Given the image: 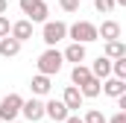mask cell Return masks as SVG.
Here are the masks:
<instances>
[{
	"label": "cell",
	"instance_id": "obj_1",
	"mask_svg": "<svg viewBox=\"0 0 126 123\" xmlns=\"http://www.w3.org/2000/svg\"><path fill=\"white\" fill-rule=\"evenodd\" d=\"M64 64V56L56 50V47H47L41 56H38V73H47V76H56Z\"/></svg>",
	"mask_w": 126,
	"mask_h": 123
},
{
	"label": "cell",
	"instance_id": "obj_2",
	"mask_svg": "<svg viewBox=\"0 0 126 123\" xmlns=\"http://www.w3.org/2000/svg\"><path fill=\"white\" fill-rule=\"evenodd\" d=\"M67 38V24L64 21H44V30H41V41L47 44V47H56L59 41Z\"/></svg>",
	"mask_w": 126,
	"mask_h": 123
},
{
	"label": "cell",
	"instance_id": "obj_3",
	"mask_svg": "<svg viewBox=\"0 0 126 123\" xmlns=\"http://www.w3.org/2000/svg\"><path fill=\"white\" fill-rule=\"evenodd\" d=\"M67 38L79 41V44H91V41H97V27L91 21H76L67 27Z\"/></svg>",
	"mask_w": 126,
	"mask_h": 123
},
{
	"label": "cell",
	"instance_id": "obj_4",
	"mask_svg": "<svg viewBox=\"0 0 126 123\" xmlns=\"http://www.w3.org/2000/svg\"><path fill=\"white\" fill-rule=\"evenodd\" d=\"M18 6H21V12L30 18L32 24H44L47 15H50V9H47L44 0H18Z\"/></svg>",
	"mask_w": 126,
	"mask_h": 123
},
{
	"label": "cell",
	"instance_id": "obj_5",
	"mask_svg": "<svg viewBox=\"0 0 126 123\" xmlns=\"http://www.w3.org/2000/svg\"><path fill=\"white\" fill-rule=\"evenodd\" d=\"M21 103H24V97L21 94H6L3 100H0V120H18V114H21Z\"/></svg>",
	"mask_w": 126,
	"mask_h": 123
},
{
	"label": "cell",
	"instance_id": "obj_6",
	"mask_svg": "<svg viewBox=\"0 0 126 123\" xmlns=\"http://www.w3.org/2000/svg\"><path fill=\"white\" fill-rule=\"evenodd\" d=\"M21 114H24L30 123H38L41 117H44V103L32 94V100H24V103H21Z\"/></svg>",
	"mask_w": 126,
	"mask_h": 123
},
{
	"label": "cell",
	"instance_id": "obj_7",
	"mask_svg": "<svg viewBox=\"0 0 126 123\" xmlns=\"http://www.w3.org/2000/svg\"><path fill=\"white\" fill-rule=\"evenodd\" d=\"M32 32H35V24H32L30 18H21V21H15V24L9 27V35H12V38H18L21 44H24V41H30Z\"/></svg>",
	"mask_w": 126,
	"mask_h": 123
},
{
	"label": "cell",
	"instance_id": "obj_8",
	"mask_svg": "<svg viewBox=\"0 0 126 123\" xmlns=\"http://www.w3.org/2000/svg\"><path fill=\"white\" fill-rule=\"evenodd\" d=\"M70 111H67V106H64L62 100H47L44 103V117H50L53 123H62Z\"/></svg>",
	"mask_w": 126,
	"mask_h": 123
},
{
	"label": "cell",
	"instance_id": "obj_9",
	"mask_svg": "<svg viewBox=\"0 0 126 123\" xmlns=\"http://www.w3.org/2000/svg\"><path fill=\"white\" fill-rule=\"evenodd\" d=\"M62 103L67 106V111H79V108H82V103H85V97H82L79 88L70 82V85L64 88V94H62Z\"/></svg>",
	"mask_w": 126,
	"mask_h": 123
},
{
	"label": "cell",
	"instance_id": "obj_10",
	"mask_svg": "<svg viewBox=\"0 0 126 123\" xmlns=\"http://www.w3.org/2000/svg\"><path fill=\"white\" fill-rule=\"evenodd\" d=\"M100 91L106 94V97H120V94H126V79L106 76V79H103V85H100Z\"/></svg>",
	"mask_w": 126,
	"mask_h": 123
},
{
	"label": "cell",
	"instance_id": "obj_11",
	"mask_svg": "<svg viewBox=\"0 0 126 123\" xmlns=\"http://www.w3.org/2000/svg\"><path fill=\"white\" fill-rule=\"evenodd\" d=\"M97 38H103V41L120 38V24H117V21H103V24L97 27Z\"/></svg>",
	"mask_w": 126,
	"mask_h": 123
},
{
	"label": "cell",
	"instance_id": "obj_12",
	"mask_svg": "<svg viewBox=\"0 0 126 123\" xmlns=\"http://www.w3.org/2000/svg\"><path fill=\"white\" fill-rule=\"evenodd\" d=\"M30 88H32V94H35V97H47V94H50V88H53V82H50V76H47V73H38V76H32Z\"/></svg>",
	"mask_w": 126,
	"mask_h": 123
},
{
	"label": "cell",
	"instance_id": "obj_13",
	"mask_svg": "<svg viewBox=\"0 0 126 123\" xmlns=\"http://www.w3.org/2000/svg\"><path fill=\"white\" fill-rule=\"evenodd\" d=\"M18 53H21V41L12 38V35H3V38H0V56H3V59H12V56H18Z\"/></svg>",
	"mask_w": 126,
	"mask_h": 123
},
{
	"label": "cell",
	"instance_id": "obj_14",
	"mask_svg": "<svg viewBox=\"0 0 126 123\" xmlns=\"http://www.w3.org/2000/svg\"><path fill=\"white\" fill-rule=\"evenodd\" d=\"M62 56H64V62H73V64L85 62V44H79V41H70V44H67V50H64Z\"/></svg>",
	"mask_w": 126,
	"mask_h": 123
},
{
	"label": "cell",
	"instance_id": "obj_15",
	"mask_svg": "<svg viewBox=\"0 0 126 123\" xmlns=\"http://www.w3.org/2000/svg\"><path fill=\"white\" fill-rule=\"evenodd\" d=\"M103 56H109V59H120V56H126V44H123V38H111V41H106Z\"/></svg>",
	"mask_w": 126,
	"mask_h": 123
},
{
	"label": "cell",
	"instance_id": "obj_16",
	"mask_svg": "<svg viewBox=\"0 0 126 123\" xmlns=\"http://www.w3.org/2000/svg\"><path fill=\"white\" fill-rule=\"evenodd\" d=\"M91 76H97V79L111 76V59H109V56H100V59L91 64Z\"/></svg>",
	"mask_w": 126,
	"mask_h": 123
},
{
	"label": "cell",
	"instance_id": "obj_17",
	"mask_svg": "<svg viewBox=\"0 0 126 123\" xmlns=\"http://www.w3.org/2000/svg\"><path fill=\"white\" fill-rule=\"evenodd\" d=\"M100 85H103V79L91 76V79H85V82H82V85H76V88H79V94H82L85 100H91V97H100Z\"/></svg>",
	"mask_w": 126,
	"mask_h": 123
},
{
	"label": "cell",
	"instance_id": "obj_18",
	"mask_svg": "<svg viewBox=\"0 0 126 123\" xmlns=\"http://www.w3.org/2000/svg\"><path fill=\"white\" fill-rule=\"evenodd\" d=\"M85 79H91V67H85L82 62L73 64V70H70V82H73V85H82Z\"/></svg>",
	"mask_w": 126,
	"mask_h": 123
},
{
	"label": "cell",
	"instance_id": "obj_19",
	"mask_svg": "<svg viewBox=\"0 0 126 123\" xmlns=\"http://www.w3.org/2000/svg\"><path fill=\"white\" fill-rule=\"evenodd\" d=\"M111 73H114L117 79H126V56H120V59H111Z\"/></svg>",
	"mask_w": 126,
	"mask_h": 123
},
{
	"label": "cell",
	"instance_id": "obj_20",
	"mask_svg": "<svg viewBox=\"0 0 126 123\" xmlns=\"http://www.w3.org/2000/svg\"><path fill=\"white\" fill-rule=\"evenodd\" d=\"M85 123H106V114L100 111V108H88V114L82 117Z\"/></svg>",
	"mask_w": 126,
	"mask_h": 123
},
{
	"label": "cell",
	"instance_id": "obj_21",
	"mask_svg": "<svg viewBox=\"0 0 126 123\" xmlns=\"http://www.w3.org/2000/svg\"><path fill=\"white\" fill-rule=\"evenodd\" d=\"M94 9L100 15H109V12H114V0H94Z\"/></svg>",
	"mask_w": 126,
	"mask_h": 123
},
{
	"label": "cell",
	"instance_id": "obj_22",
	"mask_svg": "<svg viewBox=\"0 0 126 123\" xmlns=\"http://www.w3.org/2000/svg\"><path fill=\"white\" fill-rule=\"evenodd\" d=\"M59 6L64 12H79V0H59Z\"/></svg>",
	"mask_w": 126,
	"mask_h": 123
},
{
	"label": "cell",
	"instance_id": "obj_23",
	"mask_svg": "<svg viewBox=\"0 0 126 123\" xmlns=\"http://www.w3.org/2000/svg\"><path fill=\"white\" fill-rule=\"evenodd\" d=\"M9 27H12V24H9V18H6V15H0V38H3V35H9Z\"/></svg>",
	"mask_w": 126,
	"mask_h": 123
},
{
	"label": "cell",
	"instance_id": "obj_24",
	"mask_svg": "<svg viewBox=\"0 0 126 123\" xmlns=\"http://www.w3.org/2000/svg\"><path fill=\"white\" fill-rule=\"evenodd\" d=\"M106 123H126V111H117V114L106 117Z\"/></svg>",
	"mask_w": 126,
	"mask_h": 123
},
{
	"label": "cell",
	"instance_id": "obj_25",
	"mask_svg": "<svg viewBox=\"0 0 126 123\" xmlns=\"http://www.w3.org/2000/svg\"><path fill=\"white\" fill-rule=\"evenodd\" d=\"M62 123H85V120H82V117H79V114H67V117H64Z\"/></svg>",
	"mask_w": 126,
	"mask_h": 123
},
{
	"label": "cell",
	"instance_id": "obj_26",
	"mask_svg": "<svg viewBox=\"0 0 126 123\" xmlns=\"http://www.w3.org/2000/svg\"><path fill=\"white\" fill-rule=\"evenodd\" d=\"M9 12V0H0V15H6Z\"/></svg>",
	"mask_w": 126,
	"mask_h": 123
},
{
	"label": "cell",
	"instance_id": "obj_27",
	"mask_svg": "<svg viewBox=\"0 0 126 123\" xmlns=\"http://www.w3.org/2000/svg\"><path fill=\"white\" fill-rule=\"evenodd\" d=\"M114 6H126V0H114Z\"/></svg>",
	"mask_w": 126,
	"mask_h": 123
},
{
	"label": "cell",
	"instance_id": "obj_28",
	"mask_svg": "<svg viewBox=\"0 0 126 123\" xmlns=\"http://www.w3.org/2000/svg\"><path fill=\"white\" fill-rule=\"evenodd\" d=\"M6 123H18V120H6Z\"/></svg>",
	"mask_w": 126,
	"mask_h": 123
}]
</instances>
